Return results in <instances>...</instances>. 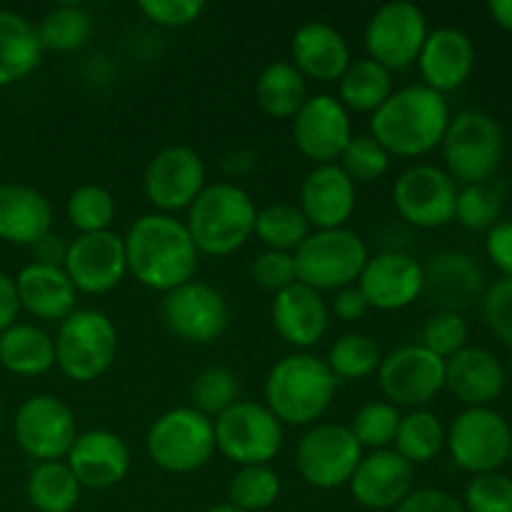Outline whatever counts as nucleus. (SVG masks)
<instances>
[{"label":"nucleus","mask_w":512,"mask_h":512,"mask_svg":"<svg viewBox=\"0 0 512 512\" xmlns=\"http://www.w3.org/2000/svg\"><path fill=\"white\" fill-rule=\"evenodd\" d=\"M448 430L440 418L430 410H410L400 418L398 433H395L393 450L410 465H423L438 458L445 448Z\"/></svg>","instance_id":"c9c22d12"},{"label":"nucleus","mask_w":512,"mask_h":512,"mask_svg":"<svg viewBox=\"0 0 512 512\" xmlns=\"http://www.w3.org/2000/svg\"><path fill=\"white\" fill-rule=\"evenodd\" d=\"M38 28L25 15L0 8V88L28 78L40 63Z\"/></svg>","instance_id":"2f4dec72"},{"label":"nucleus","mask_w":512,"mask_h":512,"mask_svg":"<svg viewBox=\"0 0 512 512\" xmlns=\"http://www.w3.org/2000/svg\"><path fill=\"white\" fill-rule=\"evenodd\" d=\"M325 363L338 380H365L378 373L383 353L370 335L348 333L330 345Z\"/></svg>","instance_id":"58836bf2"},{"label":"nucleus","mask_w":512,"mask_h":512,"mask_svg":"<svg viewBox=\"0 0 512 512\" xmlns=\"http://www.w3.org/2000/svg\"><path fill=\"white\" fill-rule=\"evenodd\" d=\"M393 93V73L368 55L350 60V65L338 80V100L348 113L355 110V113L373 115Z\"/></svg>","instance_id":"72a5a7b5"},{"label":"nucleus","mask_w":512,"mask_h":512,"mask_svg":"<svg viewBox=\"0 0 512 512\" xmlns=\"http://www.w3.org/2000/svg\"><path fill=\"white\" fill-rule=\"evenodd\" d=\"M18 448L35 463L65 460L78 438V420L73 408L58 395H30L13 420Z\"/></svg>","instance_id":"f8f14e48"},{"label":"nucleus","mask_w":512,"mask_h":512,"mask_svg":"<svg viewBox=\"0 0 512 512\" xmlns=\"http://www.w3.org/2000/svg\"><path fill=\"white\" fill-rule=\"evenodd\" d=\"M428 33V18L418 5L393 0L370 15L365 25V50L375 63L385 65L390 73H398L418 63Z\"/></svg>","instance_id":"ddd939ff"},{"label":"nucleus","mask_w":512,"mask_h":512,"mask_svg":"<svg viewBox=\"0 0 512 512\" xmlns=\"http://www.w3.org/2000/svg\"><path fill=\"white\" fill-rule=\"evenodd\" d=\"M363 455L348 425L315 423L295 448V468L313 488L335 490L350 483Z\"/></svg>","instance_id":"9b49d317"},{"label":"nucleus","mask_w":512,"mask_h":512,"mask_svg":"<svg viewBox=\"0 0 512 512\" xmlns=\"http://www.w3.org/2000/svg\"><path fill=\"white\" fill-rule=\"evenodd\" d=\"M485 250L495 268L503 273V278H512V220H498L488 230Z\"/></svg>","instance_id":"864d4df0"},{"label":"nucleus","mask_w":512,"mask_h":512,"mask_svg":"<svg viewBox=\"0 0 512 512\" xmlns=\"http://www.w3.org/2000/svg\"><path fill=\"white\" fill-rule=\"evenodd\" d=\"M510 443L508 420L493 408H465L455 415L445 438L453 463L470 475L498 473L510 460Z\"/></svg>","instance_id":"9d476101"},{"label":"nucleus","mask_w":512,"mask_h":512,"mask_svg":"<svg viewBox=\"0 0 512 512\" xmlns=\"http://www.w3.org/2000/svg\"><path fill=\"white\" fill-rule=\"evenodd\" d=\"M370 310L368 300H365V295L360 293L358 283L355 285H348V288L338 290L333 298V313L338 315L340 320H345V323H355V320L365 318V313Z\"/></svg>","instance_id":"5fc2aeb1"},{"label":"nucleus","mask_w":512,"mask_h":512,"mask_svg":"<svg viewBox=\"0 0 512 512\" xmlns=\"http://www.w3.org/2000/svg\"><path fill=\"white\" fill-rule=\"evenodd\" d=\"M503 203L505 190L498 183L485 180V183L463 185L455 200V220L470 230H490L500 220Z\"/></svg>","instance_id":"37998d69"},{"label":"nucleus","mask_w":512,"mask_h":512,"mask_svg":"<svg viewBox=\"0 0 512 512\" xmlns=\"http://www.w3.org/2000/svg\"><path fill=\"white\" fill-rule=\"evenodd\" d=\"M488 10L500 28L512 33V0H493V3H488Z\"/></svg>","instance_id":"bf43d9fd"},{"label":"nucleus","mask_w":512,"mask_h":512,"mask_svg":"<svg viewBox=\"0 0 512 512\" xmlns=\"http://www.w3.org/2000/svg\"><path fill=\"white\" fill-rule=\"evenodd\" d=\"M310 233L313 230L298 205L270 203L260 208L255 218V235L265 245V250L295 253Z\"/></svg>","instance_id":"4c0bfd02"},{"label":"nucleus","mask_w":512,"mask_h":512,"mask_svg":"<svg viewBox=\"0 0 512 512\" xmlns=\"http://www.w3.org/2000/svg\"><path fill=\"white\" fill-rule=\"evenodd\" d=\"M55 365L75 383L103 378L118 355V328L105 313L75 308L55 335Z\"/></svg>","instance_id":"39448f33"},{"label":"nucleus","mask_w":512,"mask_h":512,"mask_svg":"<svg viewBox=\"0 0 512 512\" xmlns=\"http://www.w3.org/2000/svg\"><path fill=\"white\" fill-rule=\"evenodd\" d=\"M400 418L403 415L395 405L385 403V400H373V403H365L355 413L353 423L348 428L360 443V448L373 453V450H388L393 445Z\"/></svg>","instance_id":"c03bdc74"},{"label":"nucleus","mask_w":512,"mask_h":512,"mask_svg":"<svg viewBox=\"0 0 512 512\" xmlns=\"http://www.w3.org/2000/svg\"><path fill=\"white\" fill-rule=\"evenodd\" d=\"M240 383L238 375L233 370L223 368V365H210V368L200 370L195 375L193 385H190V400L198 413H203L205 418L215 420L220 413L230 408V405L238 403Z\"/></svg>","instance_id":"79ce46f5"},{"label":"nucleus","mask_w":512,"mask_h":512,"mask_svg":"<svg viewBox=\"0 0 512 512\" xmlns=\"http://www.w3.org/2000/svg\"><path fill=\"white\" fill-rule=\"evenodd\" d=\"M290 63L303 73V78L335 83L350 65V45L338 28L323 20H313L295 30L290 40Z\"/></svg>","instance_id":"cd10ccee"},{"label":"nucleus","mask_w":512,"mask_h":512,"mask_svg":"<svg viewBox=\"0 0 512 512\" xmlns=\"http://www.w3.org/2000/svg\"><path fill=\"white\" fill-rule=\"evenodd\" d=\"M65 253H68V243H65L60 235L48 233L43 240L33 245V263H43V265H60L63 268Z\"/></svg>","instance_id":"4d7b16f0"},{"label":"nucleus","mask_w":512,"mask_h":512,"mask_svg":"<svg viewBox=\"0 0 512 512\" xmlns=\"http://www.w3.org/2000/svg\"><path fill=\"white\" fill-rule=\"evenodd\" d=\"M255 218L258 208L248 190L235 183H208L188 208L185 228L198 253L225 258L253 238Z\"/></svg>","instance_id":"20e7f679"},{"label":"nucleus","mask_w":512,"mask_h":512,"mask_svg":"<svg viewBox=\"0 0 512 512\" xmlns=\"http://www.w3.org/2000/svg\"><path fill=\"white\" fill-rule=\"evenodd\" d=\"M90 35H93V18L83 5L75 3L55 5L38 25L40 45L53 53H75L88 45Z\"/></svg>","instance_id":"e433bc0d"},{"label":"nucleus","mask_w":512,"mask_h":512,"mask_svg":"<svg viewBox=\"0 0 512 512\" xmlns=\"http://www.w3.org/2000/svg\"><path fill=\"white\" fill-rule=\"evenodd\" d=\"M208 185L205 163L188 145L163 148L148 163L143 175V193L155 213L173 215L188 210Z\"/></svg>","instance_id":"f3484780"},{"label":"nucleus","mask_w":512,"mask_h":512,"mask_svg":"<svg viewBox=\"0 0 512 512\" xmlns=\"http://www.w3.org/2000/svg\"><path fill=\"white\" fill-rule=\"evenodd\" d=\"M308 100V80L290 60H275L265 65L255 80V103L268 118L293 120Z\"/></svg>","instance_id":"473e14b6"},{"label":"nucleus","mask_w":512,"mask_h":512,"mask_svg":"<svg viewBox=\"0 0 512 512\" xmlns=\"http://www.w3.org/2000/svg\"><path fill=\"white\" fill-rule=\"evenodd\" d=\"M0 428H3V398H0Z\"/></svg>","instance_id":"680f3d73"},{"label":"nucleus","mask_w":512,"mask_h":512,"mask_svg":"<svg viewBox=\"0 0 512 512\" xmlns=\"http://www.w3.org/2000/svg\"><path fill=\"white\" fill-rule=\"evenodd\" d=\"M48 233H53L50 200L30 185H0V240L33 248Z\"/></svg>","instance_id":"c756f323"},{"label":"nucleus","mask_w":512,"mask_h":512,"mask_svg":"<svg viewBox=\"0 0 512 512\" xmlns=\"http://www.w3.org/2000/svg\"><path fill=\"white\" fill-rule=\"evenodd\" d=\"M145 450L160 470L188 475L205 468L218 453L213 420L195 408H173L158 415L145 435Z\"/></svg>","instance_id":"0eeeda50"},{"label":"nucleus","mask_w":512,"mask_h":512,"mask_svg":"<svg viewBox=\"0 0 512 512\" xmlns=\"http://www.w3.org/2000/svg\"><path fill=\"white\" fill-rule=\"evenodd\" d=\"M80 493H83V488H80L65 460L35 463V468L28 475V483H25L28 503L38 512L75 510V505L80 503Z\"/></svg>","instance_id":"f704fd0d"},{"label":"nucleus","mask_w":512,"mask_h":512,"mask_svg":"<svg viewBox=\"0 0 512 512\" xmlns=\"http://www.w3.org/2000/svg\"><path fill=\"white\" fill-rule=\"evenodd\" d=\"M353 138V123L345 105L335 95H308L293 118V140L300 155L315 165L338 163L340 153Z\"/></svg>","instance_id":"6ab92c4d"},{"label":"nucleus","mask_w":512,"mask_h":512,"mask_svg":"<svg viewBox=\"0 0 512 512\" xmlns=\"http://www.w3.org/2000/svg\"><path fill=\"white\" fill-rule=\"evenodd\" d=\"M465 512H512V480L503 473L473 475L465 488Z\"/></svg>","instance_id":"de8ad7c7"},{"label":"nucleus","mask_w":512,"mask_h":512,"mask_svg":"<svg viewBox=\"0 0 512 512\" xmlns=\"http://www.w3.org/2000/svg\"><path fill=\"white\" fill-rule=\"evenodd\" d=\"M63 270L78 293H110L128 275L123 235L113 233V230L78 235L68 243Z\"/></svg>","instance_id":"a211bd4d"},{"label":"nucleus","mask_w":512,"mask_h":512,"mask_svg":"<svg viewBox=\"0 0 512 512\" xmlns=\"http://www.w3.org/2000/svg\"><path fill=\"white\" fill-rule=\"evenodd\" d=\"M420 345L443 360L453 358L468 345V323H465L463 315L438 310L423 325V343Z\"/></svg>","instance_id":"49530a36"},{"label":"nucleus","mask_w":512,"mask_h":512,"mask_svg":"<svg viewBox=\"0 0 512 512\" xmlns=\"http://www.w3.org/2000/svg\"><path fill=\"white\" fill-rule=\"evenodd\" d=\"M18 315L20 300L18 290H15V278L0 270V333L18 323Z\"/></svg>","instance_id":"6e6d98bb"},{"label":"nucleus","mask_w":512,"mask_h":512,"mask_svg":"<svg viewBox=\"0 0 512 512\" xmlns=\"http://www.w3.org/2000/svg\"><path fill=\"white\" fill-rule=\"evenodd\" d=\"M0 365L20 378H38L55 368V340L35 323H15L0 333Z\"/></svg>","instance_id":"7c9ffc66"},{"label":"nucleus","mask_w":512,"mask_h":512,"mask_svg":"<svg viewBox=\"0 0 512 512\" xmlns=\"http://www.w3.org/2000/svg\"><path fill=\"white\" fill-rule=\"evenodd\" d=\"M280 498V478L270 465H245L228 483V500L243 512L268 510Z\"/></svg>","instance_id":"a19ab883"},{"label":"nucleus","mask_w":512,"mask_h":512,"mask_svg":"<svg viewBox=\"0 0 512 512\" xmlns=\"http://www.w3.org/2000/svg\"><path fill=\"white\" fill-rule=\"evenodd\" d=\"M510 365H512V355H510Z\"/></svg>","instance_id":"0e129e2a"},{"label":"nucleus","mask_w":512,"mask_h":512,"mask_svg":"<svg viewBox=\"0 0 512 512\" xmlns=\"http://www.w3.org/2000/svg\"><path fill=\"white\" fill-rule=\"evenodd\" d=\"M358 288L370 308L398 313L423 295V265L400 250L370 255L358 278Z\"/></svg>","instance_id":"aec40b11"},{"label":"nucleus","mask_w":512,"mask_h":512,"mask_svg":"<svg viewBox=\"0 0 512 512\" xmlns=\"http://www.w3.org/2000/svg\"><path fill=\"white\" fill-rule=\"evenodd\" d=\"M483 293V273L470 255L445 250L423 268V295L443 313H463Z\"/></svg>","instance_id":"393cba45"},{"label":"nucleus","mask_w":512,"mask_h":512,"mask_svg":"<svg viewBox=\"0 0 512 512\" xmlns=\"http://www.w3.org/2000/svg\"><path fill=\"white\" fill-rule=\"evenodd\" d=\"M338 393V378L323 358L290 353L270 368L265 378V408L283 425H315Z\"/></svg>","instance_id":"7ed1b4c3"},{"label":"nucleus","mask_w":512,"mask_h":512,"mask_svg":"<svg viewBox=\"0 0 512 512\" xmlns=\"http://www.w3.org/2000/svg\"><path fill=\"white\" fill-rule=\"evenodd\" d=\"M458 188L443 168L430 163L410 165L393 185V205L405 223L415 228H443L455 220Z\"/></svg>","instance_id":"2eb2a0df"},{"label":"nucleus","mask_w":512,"mask_h":512,"mask_svg":"<svg viewBox=\"0 0 512 512\" xmlns=\"http://www.w3.org/2000/svg\"><path fill=\"white\" fill-rule=\"evenodd\" d=\"M115 198L108 188L103 185H80L70 193L68 203H65V215L68 223L78 230V235L88 233H103L110 230L115 220Z\"/></svg>","instance_id":"ea45409f"},{"label":"nucleus","mask_w":512,"mask_h":512,"mask_svg":"<svg viewBox=\"0 0 512 512\" xmlns=\"http://www.w3.org/2000/svg\"><path fill=\"white\" fill-rule=\"evenodd\" d=\"M270 318H273V328L280 340L295 348V353H305V350L315 348L328 333L330 310L323 293L303 283H295L283 293L273 295Z\"/></svg>","instance_id":"b1692460"},{"label":"nucleus","mask_w":512,"mask_h":512,"mask_svg":"<svg viewBox=\"0 0 512 512\" xmlns=\"http://www.w3.org/2000/svg\"><path fill=\"white\" fill-rule=\"evenodd\" d=\"M138 10L160 28H188L203 15V0H140Z\"/></svg>","instance_id":"8fccbe9b"},{"label":"nucleus","mask_w":512,"mask_h":512,"mask_svg":"<svg viewBox=\"0 0 512 512\" xmlns=\"http://www.w3.org/2000/svg\"><path fill=\"white\" fill-rule=\"evenodd\" d=\"M208 512H243V510H238V508H233L230 503H225V505H215V508H210Z\"/></svg>","instance_id":"052dcab7"},{"label":"nucleus","mask_w":512,"mask_h":512,"mask_svg":"<svg viewBox=\"0 0 512 512\" xmlns=\"http://www.w3.org/2000/svg\"><path fill=\"white\" fill-rule=\"evenodd\" d=\"M358 205L355 183L338 163L315 165L300 185V203L305 220L315 230L345 228Z\"/></svg>","instance_id":"5701e85b"},{"label":"nucleus","mask_w":512,"mask_h":512,"mask_svg":"<svg viewBox=\"0 0 512 512\" xmlns=\"http://www.w3.org/2000/svg\"><path fill=\"white\" fill-rule=\"evenodd\" d=\"M80 488L108 490L123 483L130 473V448L113 430H88L75 438L65 455Z\"/></svg>","instance_id":"4be33fe9"},{"label":"nucleus","mask_w":512,"mask_h":512,"mask_svg":"<svg viewBox=\"0 0 512 512\" xmlns=\"http://www.w3.org/2000/svg\"><path fill=\"white\" fill-rule=\"evenodd\" d=\"M450 125L443 93L423 83L398 88L370 118V135L395 158H420L440 148Z\"/></svg>","instance_id":"f03ea898"},{"label":"nucleus","mask_w":512,"mask_h":512,"mask_svg":"<svg viewBox=\"0 0 512 512\" xmlns=\"http://www.w3.org/2000/svg\"><path fill=\"white\" fill-rule=\"evenodd\" d=\"M445 173L463 185L485 183L500 168L505 153L503 128L498 120L480 110H463L450 118L440 143Z\"/></svg>","instance_id":"6e6552de"},{"label":"nucleus","mask_w":512,"mask_h":512,"mask_svg":"<svg viewBox=\"0 0 512 512\" xmlns=\"http://www.w3.org/2000/svg\"><path fill=\"white\" fill-rule=\"evenodd\" d=\"M415 470L393 448L363 455L348 488L355 503L368 510H395L413 493Z\"/></svg>","instance_id":"412c9836"},{"label":"nucleus","mask_w":512,"mask_h":512,"mask_svg":"<svg viewBox=\"0 0 512 512\" xmlns=\"http://www.w3.org/2000/svg\"><path fill=\"white\" fill-rule=\"evenodd\" d=\"M393 155L373 138V135H353L345 150L340 153L338 165L343 173L358 183H378L388 175Z\"/></svg>","instance_id":"a18cd8bd"},{"label":"nucleus","mask_w":512,"mask_h":512,"mask_svg":"<svg viewBox=\"0 0 512 512\" xmlns=\"http://www.w3.org/2000/svg\"><path fill=\"white\" fill-rule=\"evenodd\" d=\"M15 290L20 310L48 323H63L78 303V290L60 265L28 263L15 275Z\"/></svg>","instance_id":"c85d7f7f"},{"label":"nucleus","mask_w":512,"mask_h":512,"mask_svg":"<svg viewBox=\"0 0 512 512\" xmlns=\"http://www.w3.org/2000/svg\"><path fill=\"white\" fill-rule=\"evenodd\" d=\"M215 448L235 465H270L283 450V423L253 400H238L213 420Z\"/></svg>","instance_id":"1a4fd4ad"},{"label":"nucleus","mask_w":512,"mask_h":512,"mask_svg":"<svg viewBox=\"0 0 512 512\" xmlns=\"http://www.w3.org/2000/svg\"><path fill=\"white\" fill-rule=\"evenodd\" d=\"M243 160L248 163V160H258V158H255L253 153H248V150H235V153L225 155V158H223V170H225V173H230V175L248 173L250 168H248V165H243Z\"/></svg>","instance_id":"13d9d810"},{"label":"nucleus","mask_w":512,"mask_h":512,"mask_svg":"<svg viewBox=\"0 0 512 512\" xmlns=\"http://www.w3.org/2000/svg\"><path fill=\"white\" fill-rule=\"evenodd\" d=\"M165 328L190 345H210L228 330L230 305L218 288L190 283L170 290L163 298Z\"/></svg>","instance_id":"dca6fc26"},{"label":"nucleus","mask_w":512,"mask_h":512,"mask_svg":"<svg viewBox=\"0 0 512 512\" xmlns=\"http://www.w3.org/2000/svg\"><path fill=\"white\" fill-rule=\"evenodd\" d=\"M395 512H465L463 500L438 488L413 490Z\"/></svg>","instance_id":"603ef678"},{"label":"nucleus","mask_w":512,"mask_h":512,"mask_svg":"<svg viewBox=\"0 0 512 512\" xmlns=\"http://www.w3.org/2000/svg\"><path fill=\"white\" fill-rule=\"evenodd\" d=\"M123 243L128 273L145 288L165 295L195 278L200 253L185 223L175 215H140Z\"/></svg>","instance_id":"f257e3e1"},{"label":"nucleus","mask_w":512,"mask_h":512,"mask_svg":"<svg viewBox=\"0 0 512 512\" xmlns=\"http://www.w3.org/2000/svg\"><path fill=\"white\" fill-rule=\"evenodd\" d=\"M250 275H253L255 285L273 295L298 283L293 253H280V250H263L250 265Z\"/></svg>","instance_id":"09e8293b"},{"label":"nucleus","mask_w":512,"mask_h":512,"mask_svg":"<svg viewBox=\"0 0 512 512\" xmlns=\"http://www.w3.org/2000/svg\"><path fill=\"white\" fill-rule=\"evenodd\" d=\"M418 68L423 85L450 93L470 78L475 68V45L470 35L460 28H438L428 33L418 55Z\"/></svg>","instance_id":"bb28decb"},{"label":"nucleus","mask_w":512,"mask_h":512,"mask_svg":"<svg viewBox=\"0 0 512 512\" xmlns=\"http://www.w3.org/2000/svg\"><path fill=\"white\" fill-rule=\"evenodd\" d=\"M510 460H512V443H510Z\"/></svg>","instance_id":"e2e57ef3"},{"label":"nucleus","mask_w":512,"mask_h":512,"mask_svg":"<svg viewBox=\"0 0 512 512\" xmlns=\"http://www.w3.org/2000/svg\"><path fill=\"white\" fill-rule=\"evenodd\" d=\"M298 283L318 293H338L358 283L370 253L365 240L350 228L313 230L293 253Z\"/></svg>","instance_id":"423d86ee"},{"label":"nucleus","mask_w":512,"mask_h":512,"mask_svg":"<svg viewBox=\"0 0 512 512\" xmlns=\"http://www.w3.org/2000/svg\"><path fill=\"white\" fill-rule=\"evenodd\" d=\"M483 315L488 328L512 345V278H500L490 285L483 298Z\"/></svg>","instance_id":"3c124183"},{"label":"nucleus","mask_w":512,"mask_h":512,"mask_svg":"<svg viewBox=\"0 0 512 512\" xmlns=\"http://www.w3.org/2000/svg\"><path fill=\"white\" fill-rule=\"evenodd\" d=\"M378 385L385 403L395 408L423 410L445 388V360L423 345H403L383 355Z\"/></svg>","instance_id":"4468645a"},{"label":"nucleus","mask_w":512,"mask_h":512,"mask_svg":"<svg viewBox=\"0 0 512 512\" xmlns=\"http://www.w3.org/2000/svg\"><path fill=\"white\" fill-rule=\"evenodd\" d=\"M445 388L465 408H490L505 390L503 363L490 350L465 345L445 360Z\"/></svg>","instance_id":"a878e982"}]
</instances>
